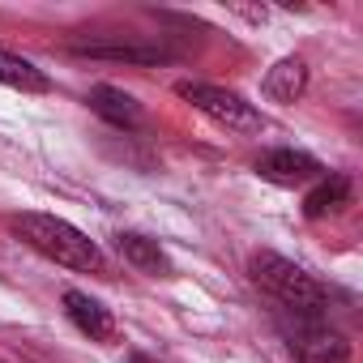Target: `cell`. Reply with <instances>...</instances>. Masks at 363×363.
<instances>
[{
    "instance_id": "6da1fadb",
    "label": "cell",
    "mask_w": 363,
    "mask_h": 363,
    "mask_svg": "<svg viewBox=\"0 0 363 363\" xmlns=\"http://www.w3.org/2000/svg\"><path fill=\"white\" fill-rule=\"evenodd\" d=\"M13 235L22 244H30L39 257L65 265V269H77V274H99L103 269V248L77 231L73 223L56 218V214H39V210H26L13 218Z\"/></svg>"
},
{
    "instance_id": "7a4b0ae2",
    "label": "cell",
    "mask_w": 363,
    "mask_h": 363,
    "mask_svg": "<svg viewBox=\"0 0 363 363\" xmlns=\"http://www.w3.org/2000/svg\"><path fill=\"white\" fill-rule=\"evenodd\" d=\"M248 269H252V282L278 303V312H286V316H325L329 295L303 265H295L278 252H257Z\"/></svg>"
},
{
    "instance_id": "3957f363",
    "label": "cell",
    "mask_w": 363,
    "mask_h": 363,
    "mask_svg": "<svg viewBox=\"0 0 363 363\" xmlns=\"http://www.w3.org/2000/svg\"><path fill=\"white\" fill-rule=\"evenodd\" d=\"M278 329L299 363H350V342L325 316H286L278 312Z\"/></svg>"
},
{
    "instance_id": "277c9868",
    "label": "cell",
    "mask_w": 363,
    "mask_h": 363,
    "mask_svg": "<svg viewBox=\"0 0 363 363\" xmlns=\"http://www.w3.org/2000/svg\"><path fill=\"white\" fill-rule=\"evenodd\" d=\"M175 94L193 103L201 116H210L214 124L231 128V133H257L261 128V116L252 103H244L235 90H223V86H210V82H175Z\"/></svg>"
},
{
    "instance_id": "5b68a950",
    "label": "cell",
    "mask_w": 363,
    "mask_h": 363,
    "mask_svg": "<svg viewBox=\"0 0 363 363\" xmlns=\"http://www.w3.org/2000/svg\"><path fill=\"white\" fill-rule=\"evenodd\" d=\"M69 52L90 56V60H116V65H162V60H171L167 48L133 43V39H73Z\"/></svg>"
},
{
    "instance_id": "8992f818",
    "label": "cell",
    "mask_w": 363,
    "mask_h": 363,
    "mask_svg": "<svg viewBox=\"0 0 363 363\" xmlns=\"http://www.w3.org/2000/svg\"><path fill=\"white\" fill-rule=\"evenodd\" d=\"M257 171L269 184H282V189H295V184H308V179H320V162L303 150H269L257 158Z\"/></svg>"
},
{
    "instance_id": "52a82bcc",
    "label": "cell",
    "mask_w": 363,
    "mask_h": 363,
    "mask_svg": "<svg viewBox=\"0 0 363 363\" xmlns=\"http://www.w3.org/2000/svg\"><path fill=\"white\" fill-rule=\"evenodd\" d=\"M65 316H69L90 342H116V316H111L99 299H90L86 291H65Z\"/></svg>"
},
{
    "instance_id": "ba28073f",
    "label": "cell",
    "mask_w": 363,
    "mask_h": 363,
    "mask_svg": "<svg viewBox=\"0 0 363 363\" xmlns=\"http://www.w3.org/2000/svg\"><path fill=\"white\" fill-rule=\"evenodd\" d=\"M86 103H90L94 116H103V120L116 124V128H137V124H141V103H137L128 90H120V86H94Z\"/></svg>"
},
{
    "instance_id": "9c48e42d",
    "label": "cell",
    "mask_w": 363,
    "mask_h": 363,
    "mask_svg": "<svg viewBox=\"0 0 363 363\" xmlns=\"http://www.w3.org/2000/svg\"><path fill=\"white\" fill-rule=\"evenodd\" d=\"M116 248H120V257H124L133 269H141V274H154V278H167V274H171V261H167V252L158 248V240H150V235H141V231H120V235H116Z\"/></svg>"
},
{
    "instance_id": "30bf717a",
    "label": "cell",
    "mask_w": 363,
    "mask_h": 363,
    "mask_svg": "<svg viewBox=\"0 0 363 363\" xmlns=\"http://www.w3.org/2000/svg\"><path fill=\"white\" fill-rule=\"evenodd\" d=\"M346 206H350V179L346 175H320L303 197L308 218H329V214H342Z\"/></svg>"
},
{
    "instance_id": "8fae6325",
    "label": "cell",
    "mask_w": 363,
    "mask_h": 363,
    "mask_svg": "<svg viewBox=\"0 0 363 363\" xmlns=\"http://www.w3.org/2000/svg\"><path fill=\"white\" fill-rule=\"evenodd\" d=\"M303 90H308V65L299 56H282L265 73V94L274 103H295V99H303Z\"/></svg>"
},
{
    "instance_id": "7c38bea8",
    "label": "cell",
    "mask_w": 363,
    "mask_h": 363,
    "mask_svg": "<svg viewBox=\"0 0 363 363\" xmlns=\"http://www.w3.org/2000/svg\"><path fill=\"white\" fill-rule=\"evenodd\" d=\"M0 86L22 90V94H48V90H52V77H48L39 65L22 60V56H13V52H0Z\"/></svg>"
},
{
    "instance_id": "4fadbf2b",
    "label": "cell",
    "mask_w": 363,
    "mask_h": 363,
    "mask_svg": "<svg viewBox=\"0 0 363 363\" xmlns=\"http://www.w3.org/2000/svg\"><path fill=\"white\" fill-rule=\"evenodd\" d=\"M128 363H158V359H154V354H145V350H133V354H128Z\"/></svg>"
}]
</instances>
